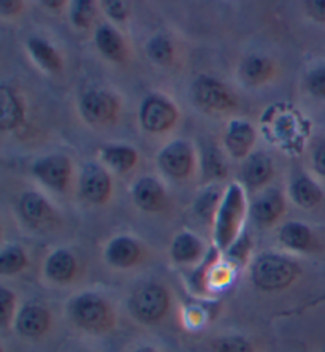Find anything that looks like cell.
I'll return each mask as SVG.
<instances>
[{
    "label": "cell",
    "instance_id": "cell-5",
    "mask_svg": "<svg viewBox=\"0 0 325 352\" xmlns=\"http://www.w3.org/2000/svg\"><path fill=\"white\" fill-rule=\"evenodd\" d=\"M76 322L86 329H102L108 324V308L96 295H82L74 305Z\"/></svg>",
    "mask_w": 325,
    "mask_h": 352
},
{
    "label": "cell",
    "instance_id": "cell-7",
    "mask_svg": "<svg viewBox=\"0 0 325 352\" xmlns=\"http://www.w3.org/2000/svg\"><path fill=\"white\" fill-rule=\"evenodd\" d=\"M116 102L103 92H89L81 102L82 115L87 121L103 124L111 121L116 115Z\"/></svg>",
    "mask_w": 325,
    "mask_h": 352
},
{
    "label": "cell",
    "instance_id": "cell-16",
    "mask_svg": "<svg viewBox=\"0 0 325 352\" xmlns=\"http://www.w3.org/2000/svg\"><path fill=\"white\" fill-rule=\"evenodd\" d=\"M256 133L247 124H235L227 135V144L235 156H243L254 143Z\"/></svg>",
    "mask_w": 325,
    "mask_h": 352
},
{
    "label": "cell",
    "instance_id": "cell-26",
    "mask_svg": "<svg viewBox=\"0 0 325 352\" xmlns=\"http://www.w3.org/2000/svg\"><path fill=\"white\" fill-rule=\"evenodd\" d=\"M25 265L24 252L16 246L7 248L0 256V272L3 274H13Z\"/></svg>",
    "mask_w": 325,
    "mask_h": 352
},
{
    "label": "cell",
    "instance_id": "cell-6",
    "mask_svg": "<svg viewBox=\"0 0 325 352\" xmlns=\"http://www.w3.org/2000/svg\"><path fill=\"white\" fill-rule=\"evenodd\" d=\"M194 94L203 107L213 110H227L234 105V97L230 92L221 82L210 78H200L195 82Z\"/></svg>",
    "mask_w": 325,
    "mask_h": 352
},
{
    "label": "cell",
    "instance_id": "cell-15",
    "mask_svg": "<svg viewBox=\"0 0 325 352\" xmlns=\"http://www.w3.org/2000/svg\"><path fill=\"white\" fill-rule=\"evenodd\" d=\"M76 268L75 258L71 257L67 251H58L49 257L46 272L56 281H69L74 276Z\"/></svg>",
    "mask_w": 325,
    "mask_h": 352
},
{
    "label": "cell",
    "instance_id": "cell-2",
    "mask_svg": "<svg viewBox=\"0 0 325 352\" xmlns=\"http://www.w3.org/2000/svg\"><path fill=\"white\" fill-rule=\"evenodd\" d=\"M241 217H243V194L238 186H232L225 195L223 206H221L218 227H216V238H218L221 248H227L234 240Z\"/></svg>",
    "mask_w": 325,
    "mask_h": 352
},
{
    "label": "cell",
    "instance_id": "cell-8",
    "mask_svg": "<svg viewBox=\"0 0 325 352\" xmlns=\"http://www.w3.org/2000/svg\"><path fill=\"white\" fill-rule=\"evenodd\" d=\"M161 165L168 175L183 178L192 168V153L188 144L173 143L161 154Z\"/></svg>",
    "mask_w": 325,
    "mask_h": 352
},
{
    "label": "cell",
    "instance_id": "cell-9",
    "mask_svg": "<svg viewBox=\"0 0 325 352\" xmlns=\"http://www.w3.org/2000/svg\"><path fill=\"white\" fill-rule=\"evenodd\" d=\"M81 192L91 201H103L110 194V178L97 165L85 168L81 178Z\"/></svg>",
    "mask_w": 325,
    "mask_h": 352
},
{
    "label": "cell",
    "instance_id": "cell-34",
    "mask_svg": "<svg viewBox=\"0 0 325 352\" xmlns=\"http://www.w3.org/2000/svg\"><path fill=\"white\" fill-rule=\"evenodd\" d=\"M105 7L108 10V13L111 14L113 18L116 19H124L127 14V8L122 2H105Z\"/></svg>",
    "mask_w": 325,
    "mask_h": 352
},
{
    "label": "cell",
    "instance_id": "cell-24",
    "mask_svg": "<svg viewBox=\"0 0 325 352\" xmlns=\"http://www.w3.org/2000/svg\"><path fill=\"white\" fill-rule=\"evenodd\" d=\"M103 157L111 167H115L117 170H128L135 164V153L132 151L131 148H124V146H111L107 148L105 153H103Z\"/></svg>",
    "mask_w": 325,
    "mask_h": 352
},
{
    "label": "cell",
    "instance_id": "cell-28",
    "mask_svg": "<svg viewBox=\"0 0 325 352\" xmlns=\"http://www.w3.org/2000/svg\"><path fill=\"white\" fill-rule=\"evenodd\" d=\"M172 54H173L172 46H170L167 38L157 37L149 43V56H151L154 60L165 64V62L172 59Z\"/></svg>",
    "mask_w": 325,
    "mask_h": 352
},
{
    "label": "cell",
    "instance_id": "cell-10",
    "mask_svg": "<svg viewBox=\"0 0 325 352\" xmlns=\"http://www.w3.org/2000/svg\"><path fill=\"white\" fill-rule=\"evenodd\" d=\"M35 173L38 178L53 188L62 189L65 188L67 179L70 176V165L69 160L62 156H53L48 159H43L35 167Z\"/></svg>",
    "mask_w": 325,
    "mask_h": 352
},
{
    "label": "cell",
    "instance_id": "cell-33",
    "mask_svg": "<svg viewBox=\"0 0 325 352\" xmlns=\"http://www.w3.org/2000/svg\"><path fill=\"white\" fill-rule=\"evenodd\" d=\"M308 12L314 19L325 23V0H319V2H308Z\"/></svg>",
    "mask_w": 325,
    "mask_h": 352
},
{
    "label": "cell",
    "instance_id": "cell-36",
    "mask_svg": "<svg viewBox=\"0 0 325 352\" xmlns=\"http://www.w3.org/2000/svg\"><path fill=\"white\" fill-rule=\"evenodd\" d=\"M135 352H154V351L149 349V348H143V349H138V351H135Z\"/></svg>",
    "mask_w": 325,
    "mask_h": 352
},
{
    "label": "cell",
    "instance_id": "cell-17",
    "mask_svg": "<svg viewBox=\"0 0 325 352\" xmlns=\"http://www.w3.org/2000/svg\"><path fill=\"white\" fill-rule=\"evenodd\" d=\"M97 45L107 58L113 60L124 59V43L120 35L110 28H100L97 32Z\"/></svg>",
    "mask_w": 325,
    "mask_h": 352
},
{
    "label": "cell",
    "instance_id": "cell-29",
    "mask_svg": "<svg viewBox=\"0 0 325 352\" xmlns=\"http://www.w3.org/2000/svg\"><path fill=\"white\" fill-rule=\"evenodd\" d=\"M216 352H252L251 344L240 336H230V338L221 340L216 344Z\"/></svg>",
    "mask_w": 325,
    "mask_h": 352
},
{
    "label": "cell",
    "instance_id": "cell-35",
    "mask_svg": "<svg viewBox=\"0 0 325 352\" xmlns=\"http://www.w3.org/2000/svg\"><path fill=\"white\" fill-rule=\"evenodd\" d=\"M314 164H316L317 172L325 176V146L317 149L316 157H314Z\"/></svg>",
    "mask_w": 325,
    "mask_h": 352
},
{
    "label": "cell",
    "instance_id": "cell-4",
    "mask_svg": "<svg viewBox=\"0 0 325 352\" xmlns=\"http://www.w3.org/2000/svg\"><path fill=\"white\" fill-rule=\"evenodd\" d=\"M177 119V111L172 103L159 97H149L142 107V122L151 132H162Z\"/></svg>",
    "mask_w": 325,
    "mask_h": 352
},
{
    "label": "cell",
    "instance_id": "cell-30",
    "mask_svg": "<svg viewBox=\"0 0 325 352\" xmlns=\"http://www.w3.org/2000/svg\"><path fill=\"white\" fill-rule=\"evenodd\" d=\"M308 87L314 96L325 98V67L314 70L308 78Z\"/></svg>",
    "mask_w": 325,
    "mask_h": 352
},
{
    "label": "cell",
    "instance_id": "cell-11",
    "mask_svg": "<svg viewBox=\"0 0 325 352\" xmlns=\"http://www.w3.org/2000/svg\"><path fill=\"white\" fill-rule=\"evenodd\" d=\"M49 316L40 307H25L18 316V330L25 336H40L48 329Z\"/></svg>",
    "mask_w": 325,
    "mask_h": 352
},
{
    "label": "cell",
    "instance_id": "cell-19",
    "mask_svg": "<svg viewBox=\"0 0 325 352\" xmlns=\"http://www.w3.org/2000/svg\"><path fill=\"white\" fill-rule=\"evenodd\" d=\"M271 175V164L270 159L267 156H262V154H257V156L249 160V164L246 165L245 170V178L251 186H259L270 178Z\"/></svg>",
    "mask_w": 325,
    "mask_h": 352
},
{
    "label": "cell",
    "instance_id": "cell-27",
    "mask_svg": "<svg viewBox=\"0 0 325 352\" xmlns=\"http://www.w3.org/2000/svg\"><path fill=\"white\" fill-rule=\"evenodd\" d=\"M29 45L40 64H43L46 69H51V70L59 69V58L49 45H46L45 41L41 40H32Z\"/></svg>",
    "mask_w": 325,
    "mask_h": 352
},
{
    "label": "cell",
    "instance_id": "cell-21",
    "mask_svg": "<svg viewBox=\"0 0 325 352\" xmlns=\"http://www.w3.org/2000/svg\"><path fill=\"white\" fill-rule=\"evenodd\" d=\"M202 251L200 241L194 235H179L173 243V257L178 262H190Z\"/></svg>",
    "mask_w": 325,
    "mask_h": 352
},
{
    "label": "cell",
    "instance_id": "cell-3",
    "mask_svg": "<svg viewBox=\"0 0 325 352\" xmlns=\"http://www.w3.org/2000/svg\"><path fill=\"white\" fill-rule=\"evenodd\" d=\"M133 308L143 320H157L168 308V295L159 286H144L133 297Z\"/></svg>",
    "mask_w": 325,
    "mask_h": 352
},
{
    "label": "cell",
    "instance_id": "cell-14",
    "mask_svg": "<svg viewBox=\"0 0 325 352\" xmlns=\"http://www.w3.org/2000/svg\"><path fill=\"white\" fill-rule=\"evenodd\" d=\"M0 97H2V119H0V126L3 131L16 127L23 119V110L18 98L8 87H2L0 89Z\"/></svg>",
    "mask_w": 325,
    "mask_h": 352
},
{
    "label": "cell",
    "instance_id": "cell-12",
    "mask_svg": "<svg viewBox=\"0 0 325 352\" xmlns=\"http://www.w3.org/2000/svg\"><path fill=\"white\" fill-rule=\"evenodd\" d=\"M133 197L138 206L146 211H156L164 205V192L154 179H142L133 190Z\"/></svg>",
    "mask_w": 325,
    "mask_h": 352
},
{
    "label": "cell",
    "instance_id": "cell-25",
    "mask_svg": "<svg viewBox=\"0 0 325 352\" xmlns=\"http://www.w3.org/2000/svg\"><path fill=\"white\" fill-rule=\"evenodd\" d=\"M21 210H23V214L32 222L43 221L45 216L48 214V206L37 194L24 195L23 201H21Z\"/></svg>",
    "mask_w": 325,
    "mask_h": 352
},
{
    "label": "cell",
    "instance_id": "cell-32",
    "mask_svg": "<svg viewBox=\"0 0 325 352\" xmlns=\"http://www.w3.org/2000/svg\"><path fill=\"white\" fill-rule=\"evenodd\" d=\"M91 14H92V7H91L89 2H78V3H75L74 19H75L76 24L86 25L87 23H89Z\"/></svg>",
    "mask_w": 325,
    "mask_h": 352
},
{
    "label": "cell",
    "instance_id": "cell-1",
    "mask_svg": "<svg viewBox=\"0 0 325 352\" xmlns=\"http://www.w3.org/2000/svg\"><path fill=\"white\" fill-rule=\"evenodd\" d=\"M297 274V267L286 258L276 256H267L257 261L252 278L262 289L275 291L282 289L292 283Z\"/></svg>",
    "mask_w": 325,
    "mask_h": 352
},
{
    "label": "cell",
    "instance_id": "cell-13",
    "mask_svg": "<svg viewBox=\"0 0 325 352\" xmlns=\"http://www.w3.org/2000/svg\"><path fill=\"white\" fill-rule=\"evenodd\" d=\"M138 256H140V250L131 238H117L108 248V261L116 267L132 265L137 262Z\"/></svg>",
    "mask_w": 325,
    "mask_h": 352
},
{
    "label": "cell",
    "instance_id": "cell-20",
    "mask_svg": "<svg viewBox=\"0 0 325 352\" xmlns=\"http://www.w3.org/2000/svg\"><path fill=\"white\" fill-rule=\"evenodd\" d=\"M281 240L293 250H305L311 241V234H309L308 227L298 224V222H291L282 227Z\"/></svg>",
    "mask_w": 325,
    "mask_h": 352
},
{
    "label": "cell",
    "instance_id": "cell-18",
    "mask_svg": "<svg viewBox=\"0 0 325 352\" xmlns=\"http://www.w3.org/2000/svg\"><path fill=\"white\" fill-rule=\"evenodd\" d=\"M282 206L284 205H282L281 194L271 190V192L265 194L259 201H257L254 206V214L257 219L262 222H271L281 214Z\"/></svg>",
    "mask_w": 325,
    "mask_h": 352
},
{
    "label": "cell",
    "instance_id": "cell-22",
    "mask_svg": "<svg viewBox=\"0 0 325 352\" xmlns=\"http://www.w3.org/2000/svg\"><path fill=\"white\" fill-rule=\"evenodd\" d=\"M243 78L251 82V85H257V82L265 81L271 74V64L265 58H249L241 69Z\"/></svg>",
    "mask_w": 325,
    "mask_h": 352
},
{
    "label": "cell",
    "instance_id": "cell-23",
    "mask_svg": "<svg viewBox=\"0 0 325 352\" xmlns=\"http://www.w3.org/2000/svg\"><path fill=\"white\" fill-rule=\"evenodd\" d=\"M293 197H295V200L302 206L309 208V206H314L321 200L322 194L311 179L300 178L295 183V186H293Z\"/></svg>",
    "mask_w": 325,
    "mask_h": 352
},
{
    "label": "cell",
    "instance_id": "cell-31",
    "mask_svg": "<svg viewBox=\"0 0 325 352\" xmlns=\"http://www.w3.org/2000/svg\"><path fill=\"white\" fill-rule=\"evenodd\" d=\"M13 300H14L13 294H10L7 289H2V291H0V309H2L0 318H2L3 325L8 324L10 316L13 313V305H14Z\"/></svg>",
    "mask_w": 325,
    "mask_h": 352
}]
</instances>
